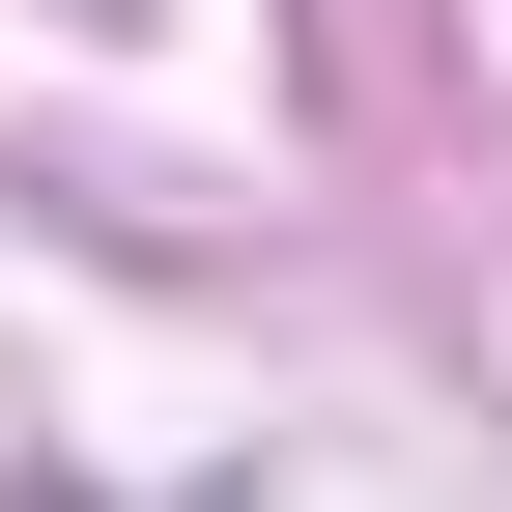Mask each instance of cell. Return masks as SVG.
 <instances>
[]
</instances>
